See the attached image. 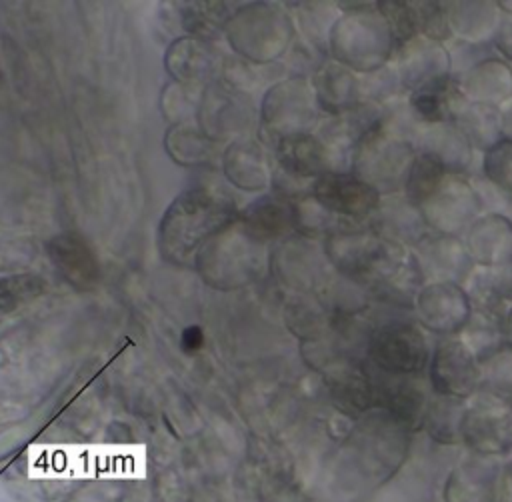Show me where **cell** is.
Masks as SVG:
<instances>
[{
	"label": "cell",
	"instance_id": "e0dca14e",
	"mask_svg": "<svg viewBox=\"0 0 512 502\" xmlns=\"http://www.w3.org/2000/svg\"><path fill=\"white\" fill-rule=\"evenodd\" d=\"M450 32L462 44L488 46L502 20L498 2H442Z\"/></svg>",
	"mask_w": 512,
	"mask_h": 502
},
{
	"label": "cell",
	"instance_id": "52a82bcc",
	"mask_svg": "<svg viewBox=\"0 0 512 502\" xmlns=\"http://www.w3.org/2000/svg\"><path fill=\"white\" fill-rule=\"evenodd\" d=\"M460 440L484 454H498L512 448L510 406L478 392V402L464 410Z\"/></svg>",
	"mask_w": 512,
	"mask_h": 502
},
{
	"label": "cell",
	"instance_id": "3957f363",
	"mask_svg": "<svg viewBox=\"0 0 512 502\" xmlns=\"http://www.w3.org/2000/svg\"><path fill=\"white\" fill-rule=\"evenodd\" d=\"M416 154L412 142L390 132L380 122L356 142L350 172L370 184L380 196L400 194L406 188Z\"/></svg>",
	"mask_w": 512,
	"mask_h": 502
},
{
	"label": "cell",
	"instance_id": "f1b7e54d",
	"mask_svg": "<svg viewBox=\"0 0 512 502\" xmlns=\"http://www.w3.org/2000/svg\"><path fill=\"white\" fill-rule=\"evenodd\" d=\"M504 340L512 344V308L508 310L506 320H504Z\"/></svg>",
	"mask_w": 512,
	"mask_h": 502
},
{
	"label": "cell",
	"instance_id": "83f0119b",
	"mask_svg": "<svg viewBox=\"0 0 512 502\" xmlns=\"http://www.w3.org/2000/svg\"><path fill=\"white\" fill-rule=\"evenodd\" d=\"M502 138H512V100L502 108Z\"/></svg>",
	"mask_w": 512,
	"mask_h": 502
},
{
	"label": "cell",
	"instance_id": "9c48e42d",
	"mask_svg": "<svg viewBox=\"0 0 512 502\" xmlns=\"http://www.w3.org/2000/svg\"><path fill=\"white\" fill-rule=\"evenodd\" d=\"M412 256L426 282H452L464 286L472 270L476 268L470 260L462 238L428 232L414 248Z\"/></svg>",
	"mask_w": 512,
	"mask_h": 502
},
{
	"label": "cell",
	"instance_id": "6da1fadb",
	"mask_svg": "<svg viewBox=\"0 0 512 502\" xmlns=\"http://www.w3.org/2000/svg\"><path fill=\"white\" fill-rule=\"evenodd\" d=\"M404 194L436 234L462 238L484 214L470 178L446 172L424 154H416Z\"/></svg>",
	"mask_w": 512,
	"mask_h": 502
},
{
	"label": "cell",
	"instance_id": "277c9868",
	"mask_svg": "<svg viewBox=\"0 0 512 502\" xmlns=\"http://www.w3.org/2000/svg\"><path fill=\"white\" fill-rule=\"evenodd\" d=\"M432 348L428 332L414 318H390L376 324L366 344V364L388 376H422Z\"/></svg>",
	"mask_w": 512,
	"mask_h": 502
},
{
	"label": "cell",
	"instance_id": "44dd1931",
	"mask_svg": "<svg viewBox=\"0 0 512 502\" xmlns=\"http://www.w3.org/2000/svg\"><path fill=\"white\" fill-rule=\"evenodd\" d=\"M322 102L334 112L352 110L362 102L360 76L340 62L326 66L322 72Z\"/></svg>",
	"mask_w": 512,
	"mask_h": 502
},
{
	"label": "cell",
	"instance_id": "9a60e30c",
	"mask_svg": "<svg viewBox=\"0 0 512 502\" xmlns=\"http://www.w3.org/2000/svg\"><path fill=\"white\" fill-rule=\"evenodd\" d=\"M454 78L468 102L500 108L512 100V64L500 56H486Z\"/></svg>",
	"mask_w": 512,
	"mask_h": 502
},
{
	"label": "cell",
	"instance_id": "7a4b0ae2",
	"mask_svg": "<svg viewBox=\"0 0 512 502\" xmlns=\"http://www.w3.org/2000/svg\"><path fill=\"white\" fill-rule=\"evenodd\" d=\"M348 8L332 32V48L338 62L362 74L390 64L396 44L376 2H354Z\"/></svg>",
	"mask_w": 512,
	"mask_h": 502
},
{
	"label": "cell",
	"instance_id": "ac0fdd59",
	"mask_svg": "<svg viewBox=\"0 0 512 502\" xmlns=\"http://www.w3.org/2000/svg\"><path fill=\"white\" fill-rule=\"evenodd\" d=\"M464 102L466 98L454 76L428 82L408 94V108L422 124L452 122Z\"/></svg>",
	"mask_w": 512,
	"mask_h": 502
},
{
	"label": "cell",
	"instance_id": "30bf717a",
	"mask_svg": "<svg viewBox=\"0 0 512 502\" xmlns=\"http://www.w3.org/2000/svg\"><path fill=\"white\" fill-rule=\"evenodd\" d=\"M314 194L328 212L352 222H368L382 198L352 172H324L314 186Z\"/></svg>",
	"mask_w": 512,
	"mask_h": 502
},
{
	"label": "cell",
	"instance_id": "8992f818",
	"mask_svg": "<svg viewBox=\"0 0 512 502\" xmlns=\"http://www.w3.org/2000/svg\"><path fill=\"white\" fill-rule=\"evenodd\" d=\"M412 318L434 336L450 338L462 334L472 316L464 286L452 282H426L416 294Z\"/></svg>",
	"mask_w": 512,
	"mask_h": 502
},
{
	"label": "cell",
	"instance_id": "d4e9b609",
	"mask_svg": "<svg viewBox=\"0 0 512 502\" xmlns=\"http://www.w3.org/2000/svg\"><path fill=\"white\" fill-rule=\"evenodd\" d=\"M376 8L386 20L396 48L418 36L412 0H378Z\"/></svg>",
	"mask_w": 512,
	"mask_h": 502
},
{
	"label": "cell",
	"instance_id": "5b68a950",
	"mask_svg": "<svg viewBox=\"0 0 512 502\" xmlns=\"http://www.w3.org/2000/svg\"><path fill=\"white\" fill-rule=\"evenodd\" d=\"M426 372L430 390L438 396L466 402L480 388V362L460 336L434 344Z\"/></svg>",
	"mask_w": 512,
	"mask_h": 502
},
{
	"label": "cell",
	"instance_id": "7402d4cb",
	"mask_svg": "<svg viewBox=\"0 0 512 502\" xmlns=\"http://www.w3.org/2000/svg\"><path fill=\"white\" fill-rule=\"evenodd\" d=\"M464 410H466V406L462 400L434 394V396H430L424 424L428 426V430L434 438L444 440V442H454L456 438H460V420H462Z\"/></svg>",
	"mask_w": 512,
	"mask_h": 502
},
{
	"label": "cell",
	"instance_id": "2e32d148",
	"mask_svg": "<svg viewBox=\"0 0 512 502\" xmlns=\"http://www.w3.org/2000/svg\"><path fill=\"white\" fill-rule=\"evenodd\" d=\"M472 314H480L498 322L506 320L512 308V264L480 268L476 266L464 282Z\"/></svg>",
	"mask_w": 512,
	"mask_h": 502
},
{
	"label": "cell",
	"instance_id": "cb8c5ba5",
	"mask_svg": "<svg viewBox=\"0 0 512 502\" xmlns=\"http://www.w3.org/2000/svg\"><path fill=\"white\" fill-rule=\"evenodd\" d=\"M482 178L512 198V138H500L482 156Z\"/></svg>",
	"mask_w": 512,
	"mask_h": 502
},
{
	"label": "cell",
	"instance_id": "5bb4252c",
	"mask_svg": "<svg viewBox=\"0 0 512 502\" xmlns=\"http://www.w3.org/2000/svg\"><path fill=\"white\" fill-rule=\"evenodd\" d=\"M370 230L388 242L412 250L430 230L420 216L418 208L406 198L404 192L382 196L378 208L368 220Z\"/></svg>",
	"mask_w": 512,
	"mask_h": 502
},
{
	"label": "cell",
	"instance_id": "603a6c76",
	"mask_svg": "<svg viewBox=\"0 0 512 502\" xmlns=\"http://www.w3.org/2000/svg\"><path fill=\"white\" fill-rule=\"evenodd\" d=\"M360 96L364 102H372L378 104L382 108L400 102L404 98H408L406 88L402 86L398 72L394 68V64H386L374 72L362 74L360 78Z\"/></svg>",
	"mask_w": 512,
	"mask_h": 502
},
{
	"label": "cell",
	"instance_id": "d6986e66",
	"mask_svg": "<svg viewBox=\"0 0 512 502\" xmlns=\"http://www.w3.org/2000/svg\"><path fill=\"white\" fill-rule=\"evenodd\" d=\"M452 124L462 132L474 152L480 150L484 154L502 138V108L466 100L454 114Z\"/></svg>",
	"mask_w": 512,
	"mask_h": 502
},
{
	"label": "cell",
	"instance_id": "7c38bea8",
	"mask_svg": "<svg viewBox=\"0 0 512 502\" xmlns=\"http://www.w3.org/2000/svg\"><path fill=\"white\" fill-rule=\"evenodd\" d=\"M412 144L418 154L428 156L450 174L468 176L474 164V148L452 122H418Z\"/></svg>",
	"mask_w": 512,
	"mask_h": 502
},
{
	"label": "cell",
	"instance_id": "ba28073f",
	"mask_svg": "<svg viewBox=\"0 0 512 502\" xmlns=\"http://www.w3.org/2000/svg\"><path fill=\"white\" fill-rule=\"evenodd\" d=\"M376 408L402 430H418L426 420L430 396L420 376H388L376 372Z\"/></svg>",
	"mask_w": 512,
	"mask_h": 502
},
{
	"label": "cell",
	"instance_id": "484cf974",
	"mask_svg": "<svg viewBox=\"0 0 512 502\" xmlns=\"http://www.w3.org/2000/svg\"><path fill=\"white\" fill-rule=\"evenodd\" d=\"M414 16H416V28L418 36L446 44L452 38L450 24L444 12L442 2H428V0H416L412 2Z\"/></svg>",
	"mask_w": 512,
	"mask_h": 502
},
{
	"label": "cell",
	"instance_id": "4316f807",
	"mask_svg": "<svg viewBox=\"0 0 512 502\" xmlns=\"http://www.w3.org/2000/svg\"><path fill=\"white\" fill-rule=\"evenodd\" d=\"M492 48L500 54L502 60L512 64V14H502V20L492 40Z\"/></svg>",
	"mask_w": 512,
	"mask_h": 502
},
{
	"label": "cell",
	"instance_id": "ffe728a7",
	"mask_svg": "<svg viewBox=\"0 0 512 502\" xmlns=\"http://www.w3.org/2000/svg\"><path fill=\"white\" fill-rule=\"evenodd\" d=\"M480 388L478 392L512 406V344L502 342L480 360Z\"/></svg>",
	"mask_w": 512,
	"mask_h": 502
},
{
	"label": "cell",
	"instance_id": "8fae6325",
	"mask_svg": "<svg viewBox=\"0 0 512 502\" xmlns=\"http://www.w3.org/2000/svg\"><path fill=\"white\" fill-rule=\"evenodd\" d=\"M392 64L408 94L428 82L452 76V56L448 46L422 36L398 46Z\"/></svg>",
	"mask_w": 512,
	"mask_h": 502
},
{
	"label": "cell",
	"instance_id": "4fadbf2b",
	"mask_svg": "<svg viewBox=\"0 0 512 502\" xmlns=\"http://www.w3.org/2000/svg\"><path fill=\"white\" fill-rule=\"evenodd\" d=\"M462 242L474 266L512 264V220L506 214L484 212L462 236Z\"/></svg>",
	"mask_w": 512,
	"mask_h": 502
}]
</instances>
